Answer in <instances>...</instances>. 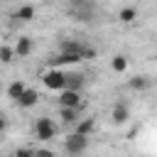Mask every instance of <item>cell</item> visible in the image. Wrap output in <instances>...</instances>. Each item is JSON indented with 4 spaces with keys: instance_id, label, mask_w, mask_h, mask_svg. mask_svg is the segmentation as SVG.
Instances as JSON below:
<instances>
[{
    "instance_id": "d6986e66",
    "label": "cell",
    "mask_w": 157,
    "mask_h": 157,
    "mask_svg": "<svg viewBox=\"0 0 157 157\" xmlns=\"http://www.w3.org/2000/svg\"><path fill=\"white\" fill-rule=\"evenodd\" d=\"M15 157H34V155H32V150H27V147H20V150L15 152Z\"/></svg>"
},
{
    "instance_id": "3957f363",
    "label": "cell",
    "mask_w": 157,
    "mask_h": 157,
    "mask_svg": "<svg viewBox=\"0 0 157 157\" xmlns=\"http://www.w3.org/2000/svg\"><path fill=\"white\" fill-rule=\"evenodd\" d=\"M42 83L49 88V91H61V88H66V74L61 71V69H49L44 76H42Z\"/></svg>"
},
{
    "instance_id": "8992f818",
    "label": "cell",
    "mask_w": 157,
    "mask_h": 157,
    "mask_svg": "<svg viewBox=\"0 0 157 157\" xmlns=\"http://www.w3.org/2000/svg\"><path fill=\"white\" fill-rule=\"evenodd\" d=\"M83 44L81 42H74V39H64L61 44H59V54H81V59H83Z\"/></svg>"
},
{
    "instance_id": "5b68a950",
    "label": "cell",
    "mask_w": 157,
    "mask_h": 157,
    "mask_svg": "<svg viewBox=\"0 0 157 157\" xmlns=\"http://www.w3.org/2000/svg\"><path fill=\"white\" fill-rule=\"evenodd\" d=\"M15 103H17L20 108H32V105H37V103H39V93H37L34 88H25V91H22V96H20Z\"/></svg>"
},
{
    "instance_id": "277c9868",
    "label": "cell",
    "mask_w": 157,
    "mask_h": 157,
    "mask_svg": "<svg viewBox=\"0 0 157 157\" xmlns=\"http://www.w3.org/2000/svg\"><path fill=\"white\" fill-rule=\"evenodd\" d=\"M56 93H59V105H64V108H78V110H81V91L61 88V91H56Z\"/></svg>"
},
{
    "instance_id": "8fae6325",
    "label": "cell",
    "mask_w": 157,
    "mask_h": 157,
    "mask_svg": "<svg viewBox=\"0 0 157 157\" xmlns=\"http://www.w3.org/2000/svg\"><path fill=\"white\" fill-rule=\"evenodd\" d=\"M128 86H130L132 91H147V88H150V78H147L145 74H137V76H132V78L128 81Z\"/></svg>"
},
{
    "instance_id": "ba28073f",
    "label": "cell",
    "mask_w": 157,
    "mask_h": 157,
    "mask_svg": "<svg viewBox=\"0 0 157 157\" xmlns=\"http://www.w3.org/2000/svg\"><path fill=\"white\" fill-rule=\"evenodd\" d=\"M12 49H15V56H20V59H22V56H29V54H32V39H29V37H20Z\"/></svg>"
},
{
    "instance_id": "5bb4252c",
    "label": "cell",
    "mask_w": 157,
    "mask_h": 157,
    "mask_svg": "<svg viewBox=\"0 0 157 157\" xmlns=\"http://www.w3.org/2000/svg\"><path fill=\"white\" fill-rule=\"evenodd\" d=\"M110 69H113L115 74H123V71L128 69V56H123V54H115V56L110 59Z\"/></svg>"
},
{
    "instance_id": "30bf717a",
    "label": "cell",
    "mask_w": 157,
    "mask_h": 157,
    "mask_svg": "<svg viewBox=\"0 0 157 157\" xmlns=\"http://www.w3.org/2000/svg\"><path fill=\"white\" fill-rule=\"evenodd\" d=\"M74 125H76V130H74V132H78V135H86V137H91V132H93V128H96V123H93L91 118H83V120L78 118Z\"/></svg>"
},
{
    "instance_id": "4fadbf2b",
    "label": "cell",
    "mask_w": 157,
    "mask_h": 157,
    "mask_svg": "<svg viewBox=\"0 0 157 157\" xmlns=\"http://www.w3.org/2000/svg\"><path fill=\"white\" fill-rule=\"evenodd\" d=\"M118 20H120L123 25H130V22L137 20V10H135V7H123V10L118 12Z\"/></svg>"
},
{
    "instance_id": "9a60e30c",
    "label": "cell",
    "mask_w": 157,
    "mask_h": 157,
    "mask_svg": "<svg viewBox=\"0 0 157 157\" xmlns=\"http://www.w3.org/2000/svg\"><path fill=\"white\" fill-rule=\"evenodd\" d=\"M34 12H37V10H34L32 5H22V7L17 10V15H15V17H17L20 22H29V20H34Z\"/></svg>"
},
{
    "instance_id": "7c38bea8",
    "label": "cell",
    "mask_w": 157,
    "mask_h": 157,
    "mask_svg": "<svg viewBox=\"0 0 157 157\" xmlns=\"http://www.w3.org/2000/svg\"><path fill=\"white\" fill-rule=\"evenodd\" d=\"M25 88H27V86H25L20 78H17V81H12V83L7 86V98H10V101H17V98L22 96V91H25Z\"/></svg>"
},
{
    "instance_id": "e0dca14e",
    "label": "cell",
    "mask_w": 157,
    "mask_h": 157,
    "mask_svg": "<svg viewBox=\"0 0 157 157\" xmlns=\"http://www.w3.org/2000/svg\"><path fill=\"white\" fill-rule=\"evenodd\" d=\"M0 61H2V64L15 61V49H12L10 44H0Z\"/></svg>"
},
{
    "instance_id": "ffe728a7",
    "label": "cell",
    "mask_w": 157,
    "mask_h": 157,
    "mask_svg": "<svg viewBox=\"0 0 157 157\" xmlns=\"http://www.w3.org/2000/svg\"><path fill=\"white\" fill-rule=\"evenodd\" d=\"M5 128H7V118L0 113V132H5Z\"/></svg>"
},
{
    "instance_id": "6da1fadb",
    "label": "cell",
    "mask_w": 157,
    "mask_h": 157,
    "mask_svg": "<svg viewBox=\"0 0 157 157\" xmlns=\"http://www.w3.org/2000/svg\"><path fill=\"white\" fill-rule=\"evenodd\" d=\"M64 150H66L69 157H78V155H83L88 150V137L86 135H78V132H71L64 140Z\"/></svg>"
},
{
    "instance_id": "ac0fdd59",
    "label": "cell",
    "mask_w": 157,
    "mask_h": 157,
    "mask_svg": "<svg viewBox=\"0 0 157 157\" xmlns=\"http://www.w3.org/2000/svg\"><path fill=\"white\" fill-rule=\"evenodd\" d=\"M32 155H34V157H56L52 150H44V147H39V150H32Z\"/></svg>"
},
{
    "instance_id": "52a82bcc",
    "label": "cell",
    "mask_w": 157,
    "mask_h": 157,
    "mask_svg": "<svg viewBox=\"0 0 157 157\" xmlns=\"http://www.w3.org/2000/svg\"><path fill=\"white\" fill-rule=\"evenodd\" d=\"M110 118H113V123H115V125H123V123H128V118H130V110H128V105H125V103H115V105H113V113H110Z\"/></svg>"
},
{
    "instance_id": "9c48e42d",
    "label": "cell",
    "mask_w": 157,
    "mask_h": 157,
    "mask_svg": "<svg viewBox=\"0 0 157 157\" xmlns=\"http://www.w3.org/2000/svg\"><path fill=\"white\" fill-rule=\"evenodd\" d=\"M59 118H61V123L74 125L78 120V108H64V105H59Z\"/></svg>"
},
{
    "instance_id": "2e32d148",
    "label": "cell",
    "mask_w": 157,
    "mask_h": 157,
    "mask_svg": "<svg viewBox=\"0 0 157 157\" xmlns=\"http://www.w3.org/2000/svg\"><path fill=\"white\" fill-rule=\"evenodd\" d=\"M81 86H83V76L81 74H66V88L81 91Z\"/></svg>"
},
{
    "instance_id": "7a4b0ae2",
    "label": "cell",
    "mask_w": 157,
    "mask_h": 157,
    "mask_svg": "<svg viewBox=\"0 0 157 157\" xmlns=\"http://www.w3.org/2000/svg\"><path fill=\"white\" fill-rule=\"evenodd\" d=\"M34 132H37V140L49 142V140L56 137V123H54L52 118H37V123H34Z\"/></svg>"
}]
</instances>
